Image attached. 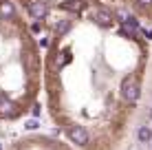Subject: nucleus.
<instances>
[{
  "mask_svg": "<svg viewBox=\"0 0 152 150\" xmlns=\"http://www.w3.org/2000/svg\"><path fill=\"white\" fill-rule=\"evenodd\" d=\"M141 31V27H139V22L134 18H128V20H124L121 22V27H119V33H124L126 38H134Z\"/></svg>",
  "mask_w": 152,
  "mask_h": 150,
  "instance_id": "obj_4",
  "label": "nucleus"
},
{
  "mask_svg": "<svg viewBox=\"0 0 152 150\" xmlns=\"http://www.w3.org/2000/svg\"><path fill=\"white\" fill-rule=\"evenodd\" d=\"M148 117H150V119H152V110H150V113H148Z\"/></svg>",
  "mask_w": 152,
  "mask_h": 150,
  "instance_id": "obj_15",
  "label": "nucleus"
},
{
  "mask_svg": "<svg viewBox=\"0 0 152 150\" xmlns=\"http://www.w3.org/2000/svg\"><path fill=\"white\" fill-rule=\"evenodd\" d=\"M121 97L128 104H137V100H139V82H137V77L134 75H126L124 77V82H121Z\"/></svg>",
  "mask_w": 152,
  "mask_h": 150,
  "instance_id": "obj_1",
  "label": "nucleus"
},
{
  "mask_svg": "<svg viewBox=\"0 0 152 150\" xmlns=\"http://www.w3.org/2000/svg\"><path fill=\"white\" fill-rule=\"evenodd\" d=\"M95 20L99 24H104V27H110L113 24V13L108 11V9H97L95 11Z\"/></svg>",
  "mask_w": 152,
  "mask_h": 150,
  "instance_id": "obj_7",
  "label": "nucleus"
},
{
  "mask_svg": "<svg viewBox=\"0 0 152 150\" xmlns=\"http://www.w3.org/2000/svg\"><path fill=\"white\" fill-rule=\"evenodd\" d=\"M143 35H145L148 40H152V29H145V31H143Z\"/></svg>",
  "mask_w": 152,
  "mask_h": 150,
  "instance_id": "obj_14",
  "label": "nucleus"
},
{
  "mask_svg": "<svg viewBox=\"0 0 152 150\" xmlns=\"http://www.w3.org/2000/svg\"><path fill=\"white\" fill-rule=\"evenodd\" d=\"M46 13H49V4H46L44 0H35V2L29 4V15H31L33 20L46 18Z\"/></svg>",
  "mask_w": 152,
  "mask_h": 150,
  "instance_id": "obj_3",
  "label": "nucleus"
},
{
  "mask_svg": "<svg viewBox=\"0 0 152 150\" xmlns=\"http://www.w3.org/2000/svg\"><path fill=\"white\" fill-rule=\"evenodd\" d=\"M0 150H2V143H0Z\"/></svg>",
  "mask_w": 152,
  "mask_h": 150,
  "instance_id": "obj_16",
  "label": "nucleus"
},
{
  "mask_svg": "<svg viewBox=\"0 0 152 150\" xmlns=\"http://www.w3.org/2000/svg\"><path fill=\"white\" fill-rule=\"evenodd\" d=\"M150 141H152V139H150Z\"/></svg>",
  "mask_w": 152,
  "mask_h": 150,
  "instance_id": "obj_17",
  "label": "nucleus"
},
{
  "mask_svg": "<svg viewBox=\"0 0 152 150\" xmlns=\"http://www.w3.org/2000/svg\"><path fill=\"white\" fill-rule=\"evenodd\" d=\"M13 108H15V104L11 100H9L7 95H0V115H4V117H11L13 115Z\"/></svg>",
  "mask_w": 152,
  "mask_h": 150,
  "instance_id": "obj_6",
  "label": "nucleus"
},
{
  "mask_svg": "<svg viewBox=\"0 0 152 150\" xmlns=\"http://www.w3.org/2000/svg\"><path fill=\"white\" fill-rule=\"evenodd\" d=\"M66 31H71V20H60V22L55 24V33L57 35H64Z\"/></svg>",
  "mask_w": 152,
  "mask_h": 150,
  "instance_id": "obj_11",
  "label": "nucleus"
},
{
  "mask_svg": "<svg viewBox=\"0 0 152 150\" xmlns=\"http://www.w3.org/2000/svg\"><path fill=\"white\" fill-rule=\"evenodd\" d=\"M62 9H66V11H73V13H80L82 11V2L80 0H66V2L60 4Z\"/></svg>",
  "mask_w": 152,
  "mask_h": 150,
  "instance_id": "obj_9",
  "label": "nucleus"
},
{
  "mask_svg": "<svg viewBox=\"0 0 152 150\" xmlns=\"http://www.w3.org/2000/svg\"><path fill=\"white\" fill-rule=\"evenodd\" d=\"M38 126H40V121H38V119H29V121H27V126H24V128H27V130H35Z\"/></svg>",
  "mask_w": 152,
  "mask_h": 150,
  "instance_id": "obj_12",
  "label": "nucleus"
},
{
  "mask_svg": "<svg viewBox=\"0 0 152 150\" xmlns=\"http://www.w3.org/2000/svg\"><path fill=\"white\" fill-rule=\"evenodd\" d=\"M15 18V4L11 0H0V20H13Z\"/></svg>",
  "mask_w": 152,
  "mask_h": 150,
  "instance_id": "obj_5",
  "label": "nucleus"
},
{
  "mask_svg": "<svg viewBox=\"0 0 152 150\" xmlns=\"http://www.w3.org/2000/svg\"><path fill=\"white\" fill-rule=\"evenodd\" d=\"M137 4H141V7H148V4H152V0H137Z\"/></svg>",
  "mask_w": 152,
  "mask_h": 150,
  "instance_id": "obj_13",
  "label": "nucleus"
},
{
  "mask_svg": "<svg viewBox=\"0 0 152 150\" xmlns=\"http://www.w3.org/2000/svg\"><path fill=\"white\" fill-rule=\"evenodd\" d=\"M137 137H139L141 143H148L150 139H152V130H150L148 126H143V128H139V130H137Z\"/></svg>",
  "mask_w": 152,
  "mask_h": 150,
  "instance_id": "obj_10",
  "label": "nucleus"
},
{
  "mask_svg": "<svg viewBox=\"0 0 152 150\" xmlns=\"http://www.w3.org/2000/svg\"><path fill=\"white\" fill-rule=\"evenodd\" d=\"M69 62H71V53L69 51H60V53L55 55V69H64Z\"/></svg>",
  "mask_w": 152,
  "mask_h": 150,
  "instance_id": "obj_8",
  "label": "nucleus"
},
{
  "mask_svg": "<svg viewBox=\"0 0 152 150\" xmlns=\"http://www.w3.org/2000/svg\"><path fill=\"white\" fill-rule=\"evenodd\" d=\"M69 139L73 143H77V146H86L91 137H88V130L84 126H77V124H75V126L69 128Z\"/></svg>",
  "mask_w": 152,
  "mask_h": 150,
  "instance_id": "obj_2",
  "label": "nucleus"
}]
</instances>
